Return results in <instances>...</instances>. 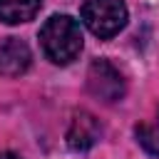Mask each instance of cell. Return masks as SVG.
I'll return each instance as SVG.
<instances>
[{
	"label": "cell",
	"instance_id": "cell-1",
	"mask_svg": "<svg viewBox=\"0 0 159 159\" xmlns=\"http://www.w3.org/2000/svg\"><path fill=\"white\" fill-rule=\"evenodd\" d=\"M40 45L55 65H70L82 50L80 22L70 15H52L40 30Z\"/></svg>",
	"mask_w": 159,
	"mask_h": 159
},
{
	"label": "cell",
	"instance_id": "cell-2",
	"mask_svg": "<svg viewBox=\"0 0 159 159\" xmlns=\"http://www.w3.org/2000/svg\"><path fill=\"white\" fill-rule=\"evenodd\" d=\"M82 22L97 37H114L127 25V5L124 0H84L80 7Z\"/></svg>",
	"mask_w": 159,
	"mask_h": 159
},
{
	"label": "cell",
	"instance_id": "cell-3",
	"mask_svg": "<svg viewBox=\"0 0 159 159\" xmlns=\"http://www.w3.org/2000/svg\"><path fill=\"white\" fill-rule=\"evenodd\" d=\"M87 87L102 102H117L124 97V77L109 60H94L87 70Z\"/></svg>",
	"mask_w": 159,
	"mask_h": 159
},
{
	"label": "cell",
	"instance_id": "cell-4",
	"mask_svg": "<svg viewBox=\"0 0 159 159\" xmlns=\"http://www.w3.org/2000/svg\"><path fill=\"white\" fill-rule=\"evenodd\" d=\"M99 132H102L99 122L89 112H77L67 129V144L75 152H84V149L94 147V142L99 139Z\"/></svg>",
	"mask_w": 159,
	"mask_h": 159
},
{
	"label": "cell",
	"instance_id": "cell-5",
	"mask_svg": "<svg viewBox=\"0 0 159 159\" xmlns=\"http://www.w3.org/2000/svg\"><path fill=\"white\" fill-rule=\"evenodd\" d=\"M30 62H32V55H30V47L22 40L10 37L0 45V75L17 77L30 67Z\"/></svg>",
	"mask_w": 159,
	"mask_h": 159
},
{
	"label": "cell",
	"instance_id": "cell-6",
	"mask_svg": "<svg viewBox=\"0 0 159 159\" xmlns=\"http://www.w3.org/2000/svg\"><path fill=\"white\" fill-rule=\"evenodd\" d=\"M42 0H0V20L7 25H20L35 17Z\"/></svg>",
	"mask_w": 159,
	"mask_h": 159
},
{
	"label": "cell",
	"instance_id": "cell-7",
	"mask_svg": "<svg viewBox=\"0 0 159 159\" xmlns=\"http://www.w3.org/2000/svg\"><path fill=\"white\" fill-rule=\"evenodd\" d=\"M0 159H20L17 154H10V152H5V154H0Z\"/></svg>",
	"mask_w": 159,
	"mask_h": 159
}]
</instances>
